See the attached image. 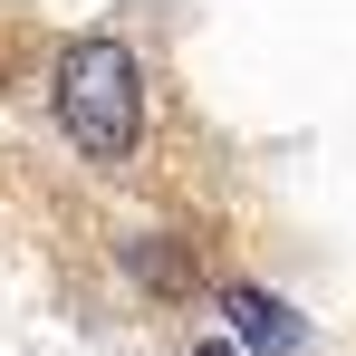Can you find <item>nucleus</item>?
<instances>
[{
	"mask_svg": "<svg viewBox=\"0 0 356 356\" xmlns=\"http://www.w3.org/2000/svg\"><path fill=\"white\" fill-rule=\"evenodd\" d=\"M49 106H58V135L87 154V164H125L145 145V67L125 39H67L58 67H49Z\"/></svg>",
	"mask_w": 356,
	"mask_h": 356,
	"instance_id": "obj_1",
	"label": "nucleus"
},
{
	"mask_svg": "<svg viewBox=\"0 0 356 356\" xmlns=\"http://www.w3.org/2000/svg\"><path fill=\"white\" fill-rule=\"evenodd\" d=\"M193 356H241V347H222V337H212V347H193Z\"/></svg>",
	"mask_w": 356,
	"mask_h": 356,
	"instance_id": "obj_4",
	"label": "nucleus"
},
{
	"mask_svg": "<svg viewBox=\"0 0 356 356\" xmlns=\"http://www.w3.org/2000/svg\"><path fill=\"white\" fill-rule=\"evenodd\" d=\"M222 318H232L241 347H260V356H298V347H308L298 308H289V298H270V289H250V280H232V289H222Z\"/></svg>",
	"mask_w": 356,
	"mask_h": 356,
	"instance_id": "obj_2",
	"label": "nucleus"
},
{
	"mask_svg": "<svg viewBox=\"0 0 356 356\" xmlns=\"http://www.w3.org/2000/svg\"><path fill=\"white\" fill-rule=\"evenodd\" d=\"M125 280H135V289H154V298H193V289H202L193 241H174V232H135V241H125Z\"/></svg>",
	"mask_w": 356,
	"mask_h": 356,
	"instance_id": "obj_3",
	"label": "nucleus"
}]
</instances>
